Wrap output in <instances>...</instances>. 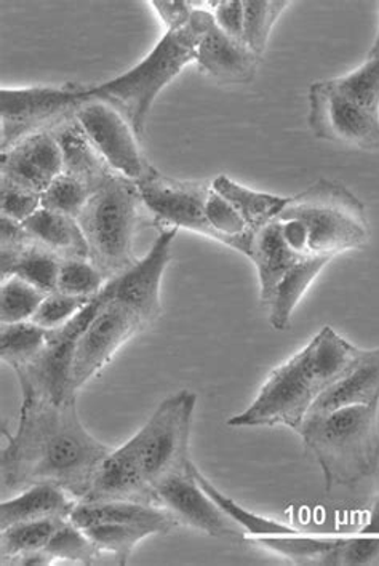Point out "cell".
<instances>
[{
	"mask_svg": "<svg viewBox=\"0 0 379 566\" xmlns=\"http://www.w3.org/2000/svg\"><path fill=\"white\" fill-rule=\"evenodd\" d=\"M375 56H379V31L373 45H371L370 52H368V59H375Z\"/></svg>",
	"mask_w": 379,
	"mask_h": 566,
	"instance_id": "45",
	"label": "cell"
},
{
	"mask_svg": "<svg viewBox=\"0 0 379 566\" xmlns=\"http://www.w3.org/2000/svg\"><path fill=\"white\" fill-rule=\"evenodd\" d=\"M52 135L60 143L63 153V174L76 178L91 191H96L103 182L113 174H117L109 164L103 159L102 154L95 148L77 117H71L53 127Z\"/></svg>",
	"mask_w": 379,
	"mask_h": 566,
	"instance_id": "19",
	"label": "cell"
},
{
	"mask_svg": "<svg viewBox=\"0 0 379 566\" xmlns=\"http://www.w3.org/2000/svg\"><path fill=\"white\" fill-rule=\"evenodd\" d=\"M70 518L82 530L99 523H135V525L149 526L157 535H166L180 526L167 509L156 504L131 503V501L77 503Z\"/></svg>",
	"mask_w": 379,
	"mask_h": 566,
	"instance_id": "20",
	"label": "cell"
},
{
	"mask_svg": "<svg viewBox=\"0 0 379 566\" xmlns=\"http://www.w3.org/2000/svg\"><path fill=\"white\" fill-rule=\"evenodd\" d=\"M157 504L167 509L180 525L220 539L242 541L245 530L203 492L194 478V464L188 471L171 475L156 486Z\"/></svg>",
	"mask_w": 379,
	"mask_h": 566,
	"instance_id": "13",
	"label": "cell"
},
{
	"mask_svg": "<svg viewBox=\"0 0 379 566\" xmlns=\"http://www.w3.org/2000/svg\"><path fill=\"white\" fill-rule=\"evenodd\" d=\"M151 6L160 20L167 24L168 31L182 30L196 12V3L185 2V0H177V2L154 0Z\"/></svg>",
	"mask_w": 379,
	"mask_h": 566,
	"instance_id": "42",
	"label": "cell"
},
{
	"mask_svg": "<svg viewBox=\"0 0 379 566\" xmlns=\"http://www.w3.org/2000/svg\"><path fill=\"white\" fill-rule=\"evenodd\" d=\"M343 539L345 537L310 536L296 532L289 535L256 536L253 541L296 565H330L331 555Z\"/></svg>",
	"mask_w": 379,
	"mask_h": 566,
	"instance_id": "27",
	"label": "cell"
},
{
	"mask_svg": "<svg viewBox=\"0 0 379 566\" xmlns=\"http://www.w3.org/2000/svg\"><path fill=\"white\" fill-rule=\"evenodd\" d=\"M92 301L93 300L76 298V296L66 295V293H61L56 290V292L49 293V295L45 296V300L42 301L38 313L34 314L31 322L46 329L63 327L67 322L73 321Z\"/></svg>",
	"mask_w": 379,
	"mask_h": 566,
	"instance_id": "38",
	"label": "cell"
},
{
	"mask_svg": "<svg viewBox=\"0 0 379 566\" xmlns=\"http://www.w3.org/2000/svg\"><path fill=\"white\" fill-rule=\"evenodd\" d=\"M76 504L77 501L60 486L39 483L0 504V528L44 518H70Z\"/></svg>",
	"mask_w": 379,
	"mask_h": 566,
	"instance_id": "22",
	"label": "cell"
},
{
	"mask_svg": "<svg viewBox=\"0 0 379 566\" xmlns=\"http://www.w3.org/2000/svg\"><path fill=\"white\" fill-rule=\"evenodd\" d=\"M98 296L63 327L50 332L44 349L15 368L23 400L61 403L77 397L73 389V360L78 336L98 311Z\"/></svg>",
	"mask_w": 379,
	"mask_h": 566,
	"instance_id": "8",
	"label": "cell"
},
{
	"mask_svg": "<svg viewBox=\"0 0 379 566\" xmlns=\"http://www.w3.org/2000/svg\"><path fill=\"white\" fill-rule=\"evenodd\" d=\"M359 533H362V535L379 536V494L377 500H375L373 507H371L368 522L365 523L364 528L360 530Z\"/></svg>",
	"mask_w": 379,
	"mask_h": 566,
	"instance_id": "44",
	"label": "cell"
},
{
	"mask_svg": "<svg viewBox=\"0 0 379 566\" xmlns=\"http://www.w3.org/2000/svg\"><path fill=\"white\" fill-rule=\"evenodd\" d=\"M61 261L59 254L32 240L20 250H0V275L2 281L18 275L49 295L59 290Z\"/></svg>",
	"mask_w": 379,
	"mask_h": 566,
	"instance_id": "23",
	"label": "cell"
},
{
	"mask_svg": "<svg viewBox=\"0 0 379 566\" xmlns=\"http://www.w3.org/2000/svg\"><path fill=\"white\" fill-rule=\"evenodd\" d=\"M295 431L319 462L327 492L357 485L378 471V405L307 415Z\"/></svg>",
	"mask_w": 379,
	"mask_h": 566,
	"instance_id": "4",
	"label": "cell"
},
{
	"mask_svg": "<svg viewBox=\"0 0 379 566\" xmlns=\"http://www.w3.org/2000/svg\"><path fill=\"white\" fill-rule=\"evenodd\" d=\"M178 228L167 229L154 242L152 249L134 268L120 277L107 282L102 295L120 301L134 310L145 322L146 328L162 314L160 304V281L171 261V245L177 239Z\"/></svg>",
	"mask_w": 379,
	"mask_h": 566,
	"instance_id": "15",
	"label": "cell"
},
{
	"mask_svg": "<svg viewBox=\"0 0 379 566\" xmlns=\"http://www.w3.org/2000/svg\"><path fill=\"white\" fill-rule=\"evenodd\" d=\"M98 301V311L78 336L74 350L73 389L76 394L109 364L128 339L146 329L141 317L120 301L105 298L102 293Z\"/></svg>",
	"mask_w": 379,
	"mask_h": 566,
	"instance_id": "10",
	"label": "cell"
},
{
	"mask_svg": "<svg viewBox=\"0 0 379 566\" xmlns=\"http://www.w3.org/2000/svg\"><path fill=\"white\" fill-rule=\"evenodd\" d=\"M63 171V153L52 132H39L21 139L13 148L2 150L0 181L34 195L42 197Z\"/></svg>",
	"mask_w": 379,
	"mask_h": 566,
	"instance_id": "16",
	"label": "cell"
},
{
	"mask_svg": "<svg viewBox=\"0 0 379 566\" xmlns=\"http://www.w3.org/2000/svg\"><path fill=\"white\" fill-rule=\"evenodd\" d=\"M23 226L35 242L59 254L61 260H70V258L88 260L87 240L76 218L41 207L24 221Z\"/></svg>",
	"mask_w": 379,
	"mask_h": 566,
	"instance_id": "24",
	"label": "cell"
},
{
	"mask_svg": "<svg viewBox=\"0 0 379 566\" xmlns=\"http://www.w3.org/2000/svg\"><path fill=\"white\" fill-rule=\"evenodd\" d=\"M296 218L309 234L307 250L317 256L335 258L362 249L370 239L364 203L339 182L319 179L302 195L288 197L275 220Z\"/></svg>",
	"mask_w": 379,
	"mask_h": 566,
	"instance_id": "6",
	"label": "cell"
},
{
	"mask_svg": "<svg viewBox=\"0 0 379 566\" xmlns=\"http://www.w3.org/2000/svg\"><path fill=\"white\" fill-rule=\"evenodd\" d=\"M309 127L317 139L362 150H379V116L343 95L330 81L309 88Z\"/></svg>",
	"mask_w": 379,
	"mask_h": 566,
	"instance_id": "11",
	"label": "cell"
},
{
	"mask_svg": "<svg viewBox=\"0 0 379 566\" xmlns=\"http://www.w3.org/2000/svg\"><path fill=\"white\" fill-rule=\"evenodd\" d=\"M45 551L53 560L73 562V564L95 565L102 562L103 552L85 535L84 530L78 528L71 518L63 522L56 530Z\"/></svg>",
	"mask_w": 379,
	"mask_h": 566,
	"instance_id": "32",
	"label": "cell"
},
{
	"mask_svg": "<svg viewBox=\"0 0 379 566\" xmlns=\"http://www.w3.org/2000/svg\"><path fill=\"white\" fill-rule=\"evenodd\" d=\"M110 448L96 440L77 413L76 397L61 403L23 400L17 432L0 457L3 489L23 492L52 483L84 500Z\"/></svg>",
	"mask_w": 379,
	"mask_h": 566,
	"instance_id": "1",
	"label": "cell"
},
{
	"mask_svg": "<svg viewBox=\"0 0 379 566\" xmlns=\"http://www.w3.org/2000/svg\"><path fill=\"white\" fill-rule=\"evenodd\" d=\"M76 117L114 171L134 179L135 182L145 177L149 164L143 159L134 128L119 111L98 99H85L78 107Z\"/></svg>",
	"mask_w": 379,
	"mask_h": 566,
	"instance_id": "14",
	"label": "cell"
},
{
	"mask_svg": "<svg viewBox=\"0 0 379 566\" xmlns=\"http://www.w3.org/2000/svg\"><path fill=\"white\" fill-rule=\"evenodd\" d=\"M354 405H379V347L364 349L357 364L322 394L307 415H327Z\"/></svg>",
	"mask_w": 379,
	"mask_h": 566,
	"instance_id": "18",
	"label": "cell"
},
{
	"mask_svg": "<svg viewBox=\"0 0 379 566\" xmlns=\"http://www.w3.org/2000/svg\"><path fill=\"white\" fill-rule=\"evenodd\" d=\"M50 332L34 324V322H20L7 324L0 328V357L3 364L15 368L38 356L50 338Z\"/></svg>",
	"mask_w": 379,
	"mask_h": 566,
	"instance_id": "29",
	"label": "cell"
},
{
	"mask_svg": "<svg viewBox=\"0 0 379 566\" xmlns=\"http://www.w3.org/2000/svg\"><path fill=\"white\" fill-rule=\"evenodd\" d=\"M288 2H243V41L259 59L263 56L271 31Z\"/></svg>",
	"mask_w": 379,
	"mask_h": 566,
	"instance_id": "34",
	"label": "cell"
},
{
	"mask_svg": "<svg viewBox=\"0 0 379 566\" xmlns=\"http://www.w3.org/2000/svg\"><path fill=\"white\" fill-rule=\"evenodd\" d=\"M46 293L12 275L0 286V322L2 325L30 322L45 300Z\"/></svg>",
	"mask_w": 379,
	"mask_h": 566,
	"instance_id": "31",
	"label": "cell"
},
{
	"mask_svg": "<svg viewBox=\"0 0 379 566\" xmlns=\"http://www.w3.org/2000/svg\"><path fill=\"white\" fill-rule=\"evenodd\" d=\"M84 92L85 88L77 85L0 90L2 150L76 117L78 107L84 103Z\"/></svg>",
	"mask_w": 379,
	"mask_h": 566,
	"instance_id": "9",
	"label": "cell"
},
{
	"mask_svg": "<svg viewBox=\"0 0 379 566\" xmlns=\"http://www.w3.org/2000/svg\"><path fill=\"white\" fill-rule=\"evenodd\" d=\"M67 518H44V521L23 522L2 530L0 551L2 564H12L20 555L45 549L56 530Z\"/></svg>",
	"mask_w": 379,
	"mask_h": 566,
	"instance_id": "28",
	"label": "cell"
},
{
	"mask_svg": "<svg viewBox=\"0 0 379 566\" xmlns=\"http://www.w3.org/2000/svg\"><path fill=\"white\" fill-rule=\"evenodd\" d=\"M249 258L259 271L261 303L267 306L273 298L275 286L287 274L289 268L303 256L289 249L282 238L281 221L274 220L253 232Z\"/></svg>",
	"mask_w": 379,
	"mask_h": 566,
	"instance_id": "21",
	"label": "cell"
},
{
	"mask_svg": "<svg viewBox=\"0 0 379 566\" xmlns=\"http://www.w3.org/2000/svg\"><path fill=\"white\" fill-rule=\"evenodd\" d=\"M213 23V13L196 9L182 30L168 31L134 70L98 87L85 88L84 102L98 99L113 106L130 124L137 138H143L157 96L186 64L196 60L200 41Z\"/></svg>",
	"mask_w": 379,
	"mask_h": 566,
	"instance_id": "3",
	"label": "cell"
},
{
	"mask_svg": "<svg viewBox=\"0 0 379 566\" xmlns=\"http://www.w3.org/2000/svg\"><path fill=\"white\" fill-rule=\"evenodd\" d=\"M92 191L70 175H60L41 197L42 209L56 211L66 217L78 218Z\"/></svg>",
	"mask_w": 379,
	"mask_h": 566,
	"instance_id": "37",
	"label": "cell"
},
{
	"mask_svg": "<svg viewBox=\"0 0 379 566\" xmlns=\"http://www.w3.org/2000/svg\"><path fill=\"white\" fill-rule=\"evenodd\" d=\"M196 60L203 71L228 84L252 82L260 61L245 42L231 38L214 23L200 41Z\"/></svg>",
	"mask_w": 379,
	"mask_h": 566,
	"instance_id": "17",
	"label": "cell"
},
{
	"mask_svg": "<svg viewBox=\"0 0 379 566\" xmlns=\"http://www.w3.org/2000/svg\"><path fill=\"white\" fill-rule=\"evenodd\" d=\"M362 353L334 328L325 327L298 354L270 373L256 399L229 419L228 426L284 424L295 431L322 394L349 371Z\"/></svg>",
	"mask_w": 379,
	"mask_h": 566,
	"instance_id": "2",
	"label": "cell"
},
{
	"mask_svg": "<svg viewBox=\"0 0 379 566\" xmlns=\"http://www.w3.org/2000/svg\"><path fill=\"white\" fill-rule=\"evenodd\" d=\"M103 554L113 555L117 565H125L134 554L135 547L145 537L157 535L152 528L135 523H99L84 530Z\"/></svg>",
	"mask_w": 379,
	"mask_h": 566,
	"instance_id": "30",
	"label": "cell"
},
{
	"mask_svg": "<svg viewBox=\"0 0 379 566\" xmlns=\"http://www.w3.org/2000/svg\"><path fill=\"white\" fill-rule=\"evenodd\" d=\"M331 260L334 258L306 254V256L299 258L289 268L287 274L275 286L273 298L267 303V307H270V322L275 329L284 332V329L289 327L293 310L298 306L304 293L307 292L310 283L316 281L322 269L327 266Z\"/></svg>",
	"mask_w": 379,
	"mask_h": 566,
	"instance_id": "25",
	"label": "cell"
},
{
	"mask_svg": "<svg viewBox=\"0 0 379 566\" xmlns=\"http://www.w3.org/2000/svg\"><path fill=\"white\" fill-rule=\"evenodd\" d=\"M141 192L134 179L113 174L92 192L78 214L88 245V261L102 272L106 283L138 263L135 254L141 210Z\"/></svg>",
	"mask_w": 379,
	"mask_h": 566,
	"instance_id": "5",
	"label": "cell"
},
{
	"mask_svg": "<svg viewBox=\"0 0 379 566\" xmlns=\"http://www.w3.org/2000/svg\"><path fill=\"white\" fill-rule=\"evenodd\" d=\"M194 478L198 480L199 485L202 486L203 492L209 494L214 503L223 509L232 521L238 522L245 532L252 533L253 536L289 535V533L298 532V530L284 525V523L261 517V515L252 514V512L246 511V509L239 506V504L235 503V501H232L231 497L224 496L223 493L218 492L212 483L200 474L199 469L196 468V465Z\"/></svg>",
	"mask_w": 379,
	"mask_h": 566,
	"instance_id": "33",
	"label": "cell"
},
{
	"mask_svg": "<svg viewBox=\"0 0 379 566\" xmlns=\"http://www.w3.org/2000/svg\"><path fill=\"white\" fill-rule=\"evenodd\" d=\"M214 24L231 38L243 41V2H210Z\"/></svg>",
	"mask_w": 379,
	"mask_h": 566,
	"instance_id": "41",
	"label": "cell"
},
{
	"mask_svg": "<svg viewBox=\"0 0 379 566\" xmlns=\"http://www.w3.org/2000/svg\"><path fill=\"white\" fill-rule=\"evenodd\" d=\"M41 207V196L18 188L10 182L0 181V211L3 217L12 218L18 223H24Z\"/></svg>",
	"mask_w": 379,
	"mask_h": 566,
	"instance_id": "40",
	"label": "cell"
},
{
	"mask_svg": "<svg viewBox=\"0 0 379 566\" xmlns=\"http://www.w3.org/2000/svg\"><path fill=\"white\" fill-rule=\"evenodd\" d=\"M105 285V277L91 261L81 258L61 261L59 292L76 298L95 300Z\"/></svg>",
	"mask_w": 379,
	"mask_h": 566,
	"instance_id": "36",
	"label": "cell"
},
{
	"mask_svg": "<svg viewBox=\"0 0 379 566\" xmlns=\"http://www.w3.org/2000/svg\"><path fill=\"white\" fill-rule=\"evenodd\" d=\"M146 209L154 217L173 228H185L206 238L223 243V238L214 231L207 218V197L212 191L210 181H180L166 177L149 165L145 177L137 181Z\"/></svg>",
	"mask_w": 379,
	"mask_h": 566,
	"instance_id": "12",
	"label": "cell"
},
{
	"mask_svg": "<svg viewBox=\"0 0 379 566\" xmlns=\"http://www.w3.org/2000/svg\"><path fill=\"white\" fill-rule=\"evenodd\" d=\"M330 565H379V536L345 537L331 555Z\"/></svg>",
	"mask_w": 379,
	"mask_h": 566,
	"instance_id": "39",
	"label": "cell"
},
{
	"mask_svg": "<svg viewBox=\"0 0 379 566\" xmlns=\"http://www.w3.org/2000/svg\"><path fill=\"white\" fill-rule=\"evenodd\" d=\"M281 221L282 238L293 252L302 254H309L307 250V243H309V234H307L306 226L303 221L296 220V218H288V220Z\"/></svg>",
	"mask_w": 379,
	"mask_h": 566,
	"instance_id": "43",
	"label": "cell"
},
{
	"mask_svg": "<svg viewBox=\"0 0 379 566\" xmlns=\"http://www.w3.org/2000/svg\"><path fill=\"white\" fill-rule=\"evenodd\" d=\"M198 396L180 390L167 397L145 426L120 447L137 469L139 479L156 493V486L171 475L188 471L192 418Z\"/></svg>",
	"mask_w": 379,
	"mask_h": 566,
	"instance_id": "7",
	"label": "cell"
},
{
	"mask_svg": "<svg viewBox=\"0 0 379 566\" xmlns=\"http://www.w3.org/2000/svg\"><path fill=\"white\" fill-rule=\"evenodd\" d=\"M214 191L228 199L232 206L242 214L250 231L255 232L261 226L271 223L278 217L284 207L287 206L288 197L264 195V192L252 191L231 178H214L212 181Z\"/></svg>",
	"mask_w": 379,
	"mask_h": 566,
	"instance_id": "26",
	"label": "cell"
},
{
	"mask_svg": "<svg viewBox=\"0 0 379 566\" xmlns=\"http://www.w3.org/2000/svg\"><path fill=\"white\" fill-rule=\"evenodd\" d=\"M330 84L357 105L379 116V56L367 59L362 66L345 77L330 78Z\"/></svg>",
	"mask_w": 379,
	"mask_h": 566,
	"instance_id": "35",
	"label": "cell"
}]
</instances>
